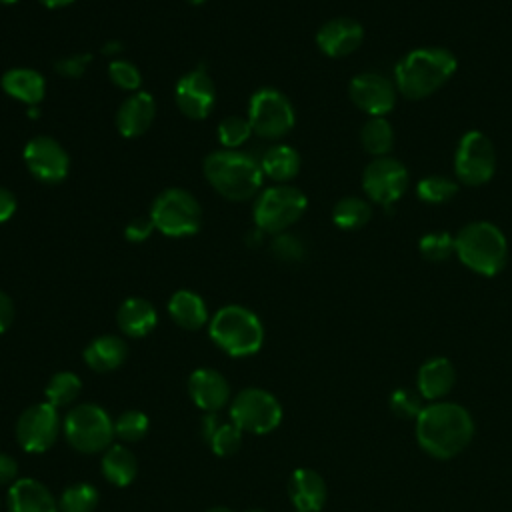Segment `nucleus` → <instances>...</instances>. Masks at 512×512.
Instances as JSON below:
<instances>
[{
	"label": "nucleus",
	"instance_id": "obj_24",
	"mask_svg": "<svg viewBox=\"0 0 512 512\" xmlns=\"http://www.w3.org/2000/svg\"><path fill=\"white\" fill-rule=\"evenodd\" d=\"M116 320L120 330L126 336L142 338L154 330L158 316H156V308L146 298L130 296L120 304Z\"/></svg>",
	"mask_w": 512,
	"mask_h": 512
},
{
	"label": "nucleus",
	"instance_id": "obj_41",
	"mask_svg": "<svg viewBox=\"0 0 512 512\" xmlns=\"http://www.w3.org/2000/svg\"><path fill=\"white\" fill-rule=\"evenodd\" d=\"M90 62H92L90 54H72L56 60L54 70L64 78H80Z\"/></svg>",
	"mask_w": 512,
	"mask_h": 512
},
{
	"label": "nucleus",
	"instance_id": "obj_32",
	"mask_svg": "<svg viewBox=\"0 0 512 512\" xmlns=\"http://www.w3.org/2000/svg\"><path fill=\"white\" fill-rule=\"evenodd\" d=\"M82 390V380L74 372H56L46 384V402L54 408H62L72 404Z\"/></svg>",
	"mask_w": 512,
	"mask_h": 512
},
{
	"label": "nucleus",
	"instance_id": "obj_15",
	"mask_svg": "<svg viewBox=\"0 0 512 512\" xmlns=\"http://www.w3.org/2000/svg\"><path fill=\"white\" fill-rule=\"evenodd\" d=\"M350 100L368 116H386L396 104V84L378 72H362L348 84Z\"/></svg>",
	"mask_w": 512,
	"mask_h": 512
},
{
	"label": "nucleus",
	"instance_id": "obj_21",
	"mask_svg": "<svg viewBox=\"0 0 512 512\" xmlns=\"http://www.w3.org/2000/svg\"><path fill=\"white\" fill-rule=\"evenodd\" d=\"M8 512H58V504L42 482L18 478L8 490Z\"/></svg>",
	"mask_w": 512,
	"mask_h": 512
},
{
	"label": "nucleus",
	"instance_id": "obj_29",
	"mask_svg": "<svg viewBox=\"0 0 512 512\" xmlns=\"http://www.w3.org/2000/svg\"><path fill=\"white\" fill-rule=\"evenodd\" d=\"M360 142L374 158L388 156L394 146V128L386 116H370L360 130Z\"/></svg>",
	"mask_w": 512,
	"mask_h": 512
},
{
	"label": "nucleus",
	"instance_id": "obj_48",
	"mask_svg": "<svg viewBox=\"0 0 512 512\" xmlns=\"http://www.w3.org/2000/svg\"><path fill=\"white\" fill-rule=\"evenodd\" d=\"M206 512H232L230 508H224V506H214V508H208Z\"/></svg>",
	"mask_w": 512,
	"mask_h": 512
},
{
	"label": "nucleus",
	"instance_id": "obj_27",
	"mask_svg": "<svg viewBox=\"0 0 512 512\" xmlns=\"http://www.w3.org/2000/svg\"><path fill=\"white\" fill-rule=\"evenodd\" d=\"M262 174L278 184L290 182L300 170V156L288 144H274L270 146L260 158Z\"/></svg>",
	"mask_w": 512,
	"mask_h": 512
},
{
	"label": "nucleus",
	"instance_id": "obj_19",
	"mask_svg": "<svg viewBox=\"0 0 512 512\" xmlns=\"http://www.w3.org/2000/svg\"><path fill=\"white\" fill-rule=\"evenodd\" d=\"M154 114H156L154 98L144 90L132 92L116 112V128L124 138L142 136L150 128Z\"/></svg>",
	"mask_w": 512,
	"mask_h": 512
},
{
	"label": "nucleus",
	"instance_id": "obj_46",
	"mask_svg": "<svg viewBox=\"0 0 512 512\" xmlns=\"http://www.w3.org/2000/svg\"><path fill=\"white\" fill-rule=\"evenodd\" d=\"M46 8H64L68 4H72L74 0H40Z\"/></svg>",
	"mask_w": 512,
	"mask_h": 512
},
{
	"label": "nucleus",
	"instance_id": "obj_16",
	"mask_svg": "<svg viewBox=\"0 0 512 512\" xmlns=\"http://www.w3.org/2000/svg\"><path fill=\"white\" fill-rule=\"evenodd\" d=\"M174 100L184 116L192 120H204L212 112L216 100V88L210 74L204 68H196L184 74L176 82Z\"/></svg>",
	"mask_w": 512,
	"mask_h": 512
},
{
	"label": "nucleus",
	"instance_id": "obj_8",
	"mask_svg": "<svg viewBox=\"0 0 512 512\" xmlns=\"http://www.w3.org/2000/svg\"><path fill=\"white\" fill-rule=\"evenodd\" d=\"M154 228L170 238L192 236L200 228L202 210L198 200L182 188H168L152 204Z\"/></svg>",
	"mask_w": 512,
	"mask_h": 512
},
{
	"label": "nucleus",
	"instance_id": "obj_28",
	"mask_svg": "<svg viewBox=\"0 0 512 512\" xmlns=\"http://www.w3.org/2000/svg\"><path fill=\"white\" fill-rule=\"evenodd\" d=\"M138 472L136 456L120 444L108 446L102 456V474L114 486H128Z\"/></svg>",
	"mask_w": 512,
	"mask_h": 512
},
{
	"label": "nucleus",
	"instance_id": "obj_44",
	"mask_svg": "<svg viewBox=\"0 0 512 512\" xmlns=\"http://www.w3.org/2000/svg\"><path fill=\"white\" fill-rule=\"evenodd\" d=\"M14 320V304L12 298L0 290V334L10 328Z\"/></svg>",
	"mask_w": 512,
	"mask_h": 512
},
{
	"label": "nucleus",
	"instance_id": "obj_34",
	"mask_svg": "<svg viewBox=\"0 0 512 512\" xmlns=\"http://www.w3.org/2000/svg\"><path fill=\"white\" fill-rule=\"evenodd\" d=\"M208 446L216 456H232L242 446V428L230 422H218V426L206 438Z\"/></svg>",
	"mask_w": 512,
	"mask_h": 512
},
{
	"label": "nucleus",
	"instance_id": "obj_23",
	"mask_svg": "<svg viewBox=\"0 0 512 512\" xmlns=\"http://www.w3.org/2000/svg\"><path fill=\"white\" fill-rule=\"evenodd\" d=\"M2 90L26 106H38L46 92L44 76L32 68H10L2 74Z\"/></svg>",
	"mask_w": 512,
	"mask_h": 512
},
{
	"label": "nucleus",
	"instance_id": "obj_39",
	"mask_svg": "<svg viewBox=\"0 0 512 512\" xmlns=\"http://www.w3.org/2000/svg\"><path fill=\"white\" fill-rule=\"evenodd\" d=\"M108 76L114 86L126 90V92H138L142 84V74L136 64L124 58H114L108 64Z\"/></svg>",
	"mask_w": 512,
	"mask_h": 512
},
{
	"label": "nucleus",
	"instance_id": "obj_14",
	"mask_svg": "<svg viewBox=\"0 0 512 512\" xmlns=\"http://www.w3.org/2000/svg\"><path fill=\"white\" fill-rule=\"evenodd\" d=\"M22 156L28 172L44 184H60L68 176L70 158L62 144L50 136H34L28 140Z\"/></svg>",
	"mask_w": 512,
	"mask_h": 512
},
{
	"label": "nucleus",
	"instance_id": "obj_17",
	"mask_svg": "<svg viewBox=\"0 0 512 512\" xmlns=\"http://www.w3.org/2000/svg\"><path fill=\"white\" fill-rule=\"evenodd\" d=\"M364 40V28L358 20L338 16L324 22L316 32L318 48L330 58H344L360 48Z\"/></svg>",
	"mask_w": 512,
	"mask_h": 512
},
{
	"label": "nucleus",
	"instance_id": "obj_7",
	"mask_svg": "<svg viewBox=\"0 0 512 512\" xmlns=\"http://www.w3.org/2000/svg\"><path fill=\"white\" fill-rule=\"evenodd\" d=\"M64 436L78 452L96 454L110 446L114 422L98 404H76L64 418Z\"/></svg>",
	"mask_w": 512,
	"mask_h": 512
},
{
	"label": "nucleus",
	"instance_id": "obj_5",
	"mask_svg": "<svg viewBox=\"0 0 512 512\" xmlns=\"http://www.w3.org/2000/svg\"><path fill=\"white\" fill-rule=\"evenodd\" d=\"M208 332L218 348L236 358L256 354L264 342V328L258 316L238 304L220 308L212 316Z\"/></svg>",
	"mask_w": 512,
	"mask_h": 512
},
{
	"label": "nucleus",
	"instance_id": "obj_1",
	"mask_svg": "<svg viewBox=\"0 0 512 512\" xmlns=\"http://www.w3.org/2000/svg\"><path fill=\"white\" fill-rule=\"evenodd\" d=\"M472 436L474 420L470 412L456 402H430L416 418V440L420 448L440 460L458 456L468 448Z\"/></svg>",
	"mask_w": 512,
	"mask_h": 512
},
{
	"label": "nucleus",
	"instance_id": "obj_26",
	"mask_svg": "<svg viewBox=\"0 0 512 512\" xmlns=\"http://www.w3.org/2000/svg\"><path fill=\"white\" fill-rule=\"evenodd\" d=\"M170 318L184 330H198L208 322V308L200 294L178 290L168 300Z\"/></svg>",
	"mask_w": 512,
	"mask_h": 512
},
{
	"label": "nucleus",
	"instance_id": "obj_12",
	"mask_svg": "<svg viewBox=\"0 0 512 512\" xmlns=\"http://www.w3.org/2000/svg\"><path fill=\"white\" fill-rule=\"evenodd\" d=\"M408 184L410 174L406 166L392 156L374 158L362 172L364 194L384 208L396 204L404 196Z\"/></svg>",
	"mask_w": 512,
	"mask_h": 512
},
{
	"label": "nucleus",
	"instance_id": "obj_49",
	"mask_svg": "<svg viewBox=\"0 0 512 512\" xmlns=\"http://www.w3.org/2000/svg\"><path fill=\"white\" fill-rule=\"evenodd\" d=\"M18 0H0V4H16Z\"/></svg>",
	"mask_w": 512,
	"mask_h": 512
},
{
	"label": "nucleus",
	"instance_id": "obj_42",
	"mask_svg": "<svg viewBox=\"0 0 512 512\" xmlns=\"http://www.w3.org/2000/svg\"><path fill=\"white\" fill-rule=\"evenodd\" d=\"M152 230H156V228H154V222L150 216H136L134 220L128 222L124 236L130 242H144L152 234Z\"/></svg>",
	"mask_w": 512,
	"mask_h": 512
},
{
	"label": "nucleus",
	"instance_id": "obj_3",
	"mask_svg": "<svg viewBox=\"0 0 512 512\" xmlns=\"http://www.w3.org/2000/svg\"><path fill=\"white\" fill-rule=\"evenodd\" d=\"M204 176L210 186L226 200L242 202L252 198L262 186V168L248 152L214 150L204 158Z\"/></svg>",
	"mask_w": 512,
	"mask_h": 512
},
{
	"label": "nucleus",
	"instance_id": "obj_20",
	"mask_svg": "<svg viewBox=\"0 0 512 512\" xmlns=\"http://www.w3.org/2000/svg\"><path fill=\"white\" fill-rule=\"evenodd\" d=\"M288 494L296 512H320L326 504V482L310 468H298L288 482Z\"/></svg>",
	"mask_w": 512,
	"mask_h": 512
},
{
	"label": "nucleus",
	"instance_id": "obj_11",
	"mask_svg": "<svg viewBox=\"0 0 512 512\" xmlns=\"http://www.w3.org/2000/svg\"><path fill=\"white\" fill-rule=\"evenodd\" d=\"M230 420L240 426L242 432L268 434L280 424L282 406L262 388H244L232 400Z\"/></svg>",
	"mask_w": 512,
	"mask_h": 512
},
{
	"label": "nucleus",
	"instance_id": "obj_38",
	"mask_svg": "<svg viewBox=\"0 0 512 512\" xmlns=\"http://www.w3.org/2000/svg\"><path fill=\"white\" fill-rule=\"evenodd\" d=\"M390 410L402 420H416L424 410V398L418 390L398 388L390 396Z\"/></svg>",
	"mask_w": 512,
	"mask_h": 512
},
{
	"label": "nucleus",
	"instance_id": "obj_40",
	"mask_svg": "<svg viewBox=\"0 0 512 512\" xmlns=\"http://www.w3.org/2000/svg\"><path fill=\"white\" fill-rule=\"evenodd\" d=\"M304 252H306V246L296 234H290V232L274 234L272 254L276 258H280L284 262H298L304 258Z\"/></svg>",
	"mask_w": 512,
	"mask_h": 512
},
{
	"label": "nucleus",
	"instance_id": "obj_4",
	"mask_svg": "<svg viewBox=\"0 0 512 512\" xmlns=\"http://www.w3.org/2000/svg\"><path fill=\"white\" fill-rule=\"evenodd\" d=\"M454 254L476 274L494 276L508 260V242L498 226L476 220L458 230L454 236Z\"/></svg>",
	"mask_w": 512,
	"mask_h": 512
},
{
	"label": "nucleus",
	"instance_id": "obj_45",
	"mask_svg": "<svg viewBox=\"0 0 512 512\" xmlns=\"http://www.w3.org/2000/svg\"><path fill=\"white\" fill-rule=\"evenodd\" d=\"M16 212V196L8 190L0 186V224L10 220Z\"/></svg>",
	"mask_w": 512,
	"mask_h": 512
},
{
	"label": "nucleus",
	"instance_id": "obj_47",
	"mask_svg": "<svg viewBox=\"0 0 512 512\" xmlns=\"http://www.w3.org/2000/svg\"><path fill=\"white\" fill-rule=\"evenodd\" d=\"M120 50H122V44H120V42H108V44L102 48V52H104V54H110V56H116Z\"/></svg>",
	"mask_w": 512,
	"mask_h": 512
},
{
	"label": "nucleus",
	"instance_id": "obj_2",
	"mask_svg": "<svg viewBox=\"0 0 512 512\" xmlns=\"http://www.w3.org/2000/svg\"><path fill=\"white\" fill-rule=\"evenodd\" d=\"M456 56L442 46L410 50L394 68L396 90L408 100H422L440 90L456 72Z\"/></svg>",
	"mask_w": 512,
	"mask_h": 512
},
{
	"label": "nucleus",
	"instance_id": "obj_13",
	"mask_svg": "<svg viewBox=\"0 0 512 512\" xmlns=\"http://www.w3.org/2000/svg\"><path fill=\"white\" fill-rule=\"evenodd\" d=\"M58 408L48 402H38L28 406L16 422V440L18 444L32 454L46 452L58 438L60 420Z\"/></svg>",
	"mask_w": 512,
	"mask_h": 512
},
{
	"label": "nucleus",
	"instance_id": "obj_35",
	"mask_svg": "<svg viewBox=\"0 0 512 512\" xmlns=\"http://www.w3.org/2000/svg\"><path fill=\"white\" fill-rule=\"evenodd\" d=\"M418 250L430 262H444L454 254V236L444 230L426 232L418 240Z\"/></svg>",
	"mask_w": 512,
	"mask_h": 512
},
{
	"label": "nucleus",
	"instance_id": "obj_31",
	"mask_svg": "<svg viewBox=\"0 0 512 512\" xmlns=\"http://www.w3.org/2000/svg\"><path fill=\"white\" fill-rule=\"evenodd\" d=\"M458 194V182L442 176V174H430L424 176L422 180H418L416 184V196L424 202V204H446L450 202L454 196Z\"/></svg>",
	"mask_w": 512,
	"mask_h": 512
},
{
	"label": "nucleus",
	"instance_id": "obj_33",
	"mask_svg": "<svg viewBox=\"0 0 512 512\" xmlns=\"http://www.w3.org/2000/svg\"><path fill=\"white\" fill-rule=\"evenodd\" d=\"M96 506H98V490L86 482L68 486L58 500L60 512H94Z\"/></svg>",
	"mask_w": 512,
	"mask_h": 512
},
{
	"label": "nucleus",
	"instance_id": "obj_43",
	"mask_svg": "<svg viewBox=\"0 0 512 512\" xmlns=\"http://www.w3.org/2000/svg\"><path fill=\"white\" fill-rule=\"evenodd\" d=\"M18 480V462L10 456L0 452V484H14Z\"/></svg>",
	"mask_w": 512,
	"mask_h": 512
},
{
	"label": "nucleus",
	"instance_id": "obj_18",
	"mask_svg": "<svg viewBox=\"0 0 512 512\" xmlns=\"http://www.w3.org/2000/svg\"><path fill=\"white\" fill-rule=\"evenodd\" d=\"M188 394L198 408L216 412L228 404L230 384L220 372L212 368H198L188 378Z\"/></svg>",
	"mask_w": 512,
	"mask_h": 512
},
{
	"label": "nucleus",
	"instance_id": "obj_36",
	"mask_svg": "<svg viewBox=\"0 0 512 512\" xmlns=\"http://www.w3.org/2000/svg\"><path fill=\"white\" fill-rule=\"evenodd\" d=\"M148 416L140 410H126L114 420V436L124 442H136L148 432Z\"/></svg>",
	"mask_w": 512,
	"mask_h": 512
},
{
	"label": "nucleus",
	"instance_id": "obj_9",
	"mask_svg": "<svg viewBox=\"0 0 512 512\" xmlns=\"http://www.w3.org/2000/svg\"><path fill=\"white\" fill-rule=\"evenodd\" d=\"M294 108L286 94L276 88H258L250 96L248 122L252 134L264 140H280L294 126Z\"/></svg>",
	"mask_w": 512,
	"mask_h": 512
},
{
	"label": "nucleus",
	"instance_id": "obj_22",
	"mask_svg": "<svg viewBox=\"0 0 512 512\" xmlns=\"http://www.w3.org/2000/svg\"><path fill=\"white\" fill-rule=\"evenodd\" d=\"M456 382V370L452 362L444 356H436L426 360L416 376V388L424 400H440L444 398Z\"/></svg>",
	"mask_w": 512,
	"mask_h": 512
},
{
	"label": "nucleus",
	"instance_id": "obj_25",
	"mask_svg": "<svg viewBox=\"0 0 512 512\" xmlns=\"http://www.w3.org/2000/svg\"><path fill=\"white\" fill-rule=\"evenodd\" d=\"M84 362L94 370V372H110L116 370L128 356V346L120 336L114 334H104L94 338L86 348H84Z\"/></svg>",
	"mask_w": 512,
	"mask_h": 512
},
{
	"label": "nucleus",
	"instance_id": "obj_37",
	"mask_svg": "<svg viewBox=\"0 0 512 512\" xmlns=\"http://www.w3.org/2000/svg\"><path fill=\"white\" fill-rule=\"evenodd\" d=\"M252 136V128L248 118L228 116L218 124V140L226 150L240 148Z\"/></svg>",
	"mask_w": 512,
	"mask_h": 512
},
{
	"label": "nucleus",
	"instance_id": "obj_6",
	"mask_svg": "<svg viewBox=\"0 0 512 512\" xmlns=\"http://www.w3.org/2000/svg\"><path fill=\"white\" fill-rule=\"evenodd\" d=\"M306 194L290 184H274L264 188L254 202L252 216L260 232L280 234L300 220L306 212Z\"/></svg>",
	"mask_w": 512,
	"mask_h": 512
},
{
	"label": "nucleus",
	"instance_id": "obj_10",
	"mask_svg": "<svg viewBox=\"0 0 512 512\" xmlns=\"http://www.w3.org/2000/svg\"><path fill=\"white\" fill-rule=\"evenodd\" d=\"M496 170V150L492 140L480 130L462 134L454 152V172L466 186L486 184Z\"/></svg>",
	"mask_w": 512,
	"mask_h": 512
},
{
	"label": "nucleus",
	"instance_id": "obj_51",
	"mask_svg": "<svg viewBox=\"0 0 512 512\" xmlns=\"http://www.w3.org/2000/svg\"><path fill=\"white\" fill-rule=\"evenodd\" d=\"M246 512H264V510H260V508H254V510H246Z\"/></svg>",
	"mask_w": 512,
	"mask_h": 512
},
{
	"label": "nucleus",
	"instance_id": "obj_30",
	"mask_svg": "<svg viewBox=\"0 0 512 512\" xmlns=\"http://www.w3.org/2000/svg\"><path fill=\"white\" fill-rule=\"evenodd\" d=\"M372 218V206L358 196H346L336 202L332 222L342 230H358Z\"/></svg>",
	"mask_w": 512,
	"mask_h": 512
},
{
	"label": "nucleus",
	"instance_id": "obj_50",
	"mask_svg": "<svg viewBox=\"0 0 512 512\" xmlns=\"http://www.w3.org/2000/svg\"><path fill=\"white\" fill-rule=\"evenodd\" d=\"M186 2H190V4H194V6H196V4H202L204 0H186Z\"/></svg>",
	"mask_w": 512,
	"mask_h": 512
}]
</instances>
